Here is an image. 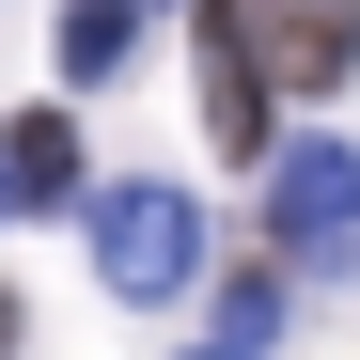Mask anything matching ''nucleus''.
<instances>
[{"mask_svg":"<svg viewBox=\"0 0 360 360\" xmlns=\"http://www.w3.org/2000/svg\"><path fill=\"white\" fill-rule=\"evenodd\" d=\"M266 345H282V251L219 282V314H204V345H188V360H266Z\"/></svg>","mask_w":360,"mask_h":360,"instance_id":"obj_5","label":"nucleus"},{"mask_svg":"<svg viewBox=\"0 0 360 360\" xmlns=\"http://www.w3.org/2000/svg\"><path fill=\"white\" fill-rule=\"evenodd\" d=\"M94 282L141 297V314H157V297H188V282H204V204L172 188V172L110 188V204H94Z\"/></svg>","mask_w":360,"mask_h":360,"instance_id":"obj_1","label":"nucleus"},{"mask_svg":"<svg viewBox=\"0 0 360 360\" xmlns=\"http://www.w3.org/2000/svg\"><path fill=\"white\" fill-rule=\"evenodd\" d=\"M266 251H282V266H314V282L360 251V141L314 126V141H282V157H266Z\"/></svg>","mask_w":360,"mask_h":360,"instance_id":"obj_2","label":"nucleus"},{"mask_svg":"<svg viewBox=\"0 0 360 360\" xmlns=\"http://www.w3.org/2000/svg\"><path fill=\"white\" fill-rule=\"evenodd\" d=\"M0 219H16V172H0Z\"/></svg>","mask_w":360,"mask_h":360,"instance_id":"obj_9","label":"nucleus"},{"mask_svg":"<svg viewBox=\"0 0 360 360\" xmlns=\"http://www.w3.org/2000/svg\"><path fill=\"white\" fill-rule=\"evenodd\" d=\"M0 360H16V297H0Z\"/></svg>","mask_w":360,"mask_h":360,"instance_id":"obj_8","label":"nucleus"},{"mask_svg":"<svg viewBox=\"0 0 360 360\" xmlns=\"http://www.w3.org/2000/svg\"><path fill=\"white\" fill-rule=\"evenodd\" d=\"M126 63H141V0H63V94L126 79Z\"/></svg>","mask_w":360,"mask_h":360,"instance_id":"obj_7","label":"nucleus"},{"mask_svg":"<svg viewBox=\"0 0 360 360\" xmlns=\"http://www.w3.org/2000/svg\"><path fill=\"white\" fill-rule=\"evenodd\" d=\"M188 47H204V141H219V157H282V141H266V94H282V63H266L251 0H188Z\"/></svg>","mask_w":360,"mask_h":360,"instance_id":"obj_3","label":"nucleus"},{"mask_svg":"<svg viewBox=\"0 0 360 360\" xmlns=\"http://www.w3.org/2000/svg\"><path fill=\"white\" fill-rule=\"evenodd\" d=\"M251 32H266L282 94H345L360 79V0H251Z\"/></svg>","mask_w":360,"mask_h":360,"instance_id":"obj_4","label":"nucleus"},{"mask_svg":"<svg viewBox=\"0 0 360 360\" xmlns=\"http://www.w3.org/2000/svg\"><path fill=\"white\" fill-rule=\"evenodd\" d=\"M0 172H16V204H79V126H63V94H47V110H16Z\"/></svg>","mask_w":360,"mask_h":360,"instance_id":"obj_6","label":"nucleus"}]
</instances>
